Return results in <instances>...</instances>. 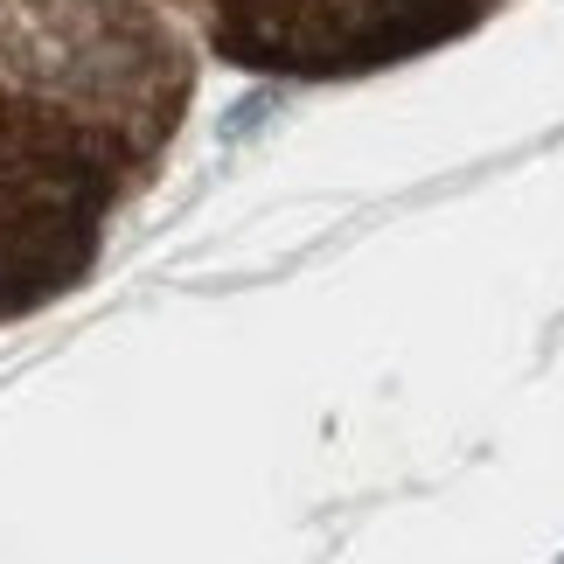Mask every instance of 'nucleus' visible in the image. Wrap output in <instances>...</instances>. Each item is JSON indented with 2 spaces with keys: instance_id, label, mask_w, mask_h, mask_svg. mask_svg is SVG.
I'll return each instance as SVG.
<instances>
[{
  "instance_id": "2",
  "label": "nucleus",
  "mask_w": 564,
  "mask_h": 564,
  "mask_svg": "<svg viewBox=\"0 0 564 564\" xmlns=\"http://www.w3.org/2000/svg\"><path fill=\"white\" fill-rule=\"evenodd\" d=\"M230 70L279 84H349L440 56L516 0H161Z\"/></svg>"
},
{
  "instance_id": "1",
  "label": "nucleus",
  "mask_w": 564,
  "mask_h": 564,
  "mask_svg": "<svg viewBox=\"0 0 564 564\" xmlns=\"http://www.w3.org/2000/svg\"><path fill=\"white\" fill-rule=\"evenodd\" d=\"M188 105L195 35L161 0H0V321L98 272Z\"/></svg>"
}]
</instances>
